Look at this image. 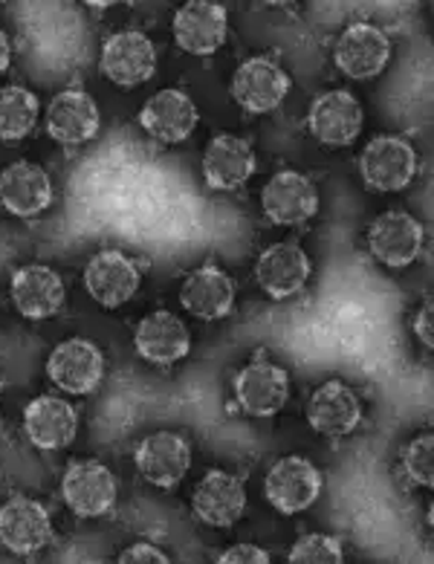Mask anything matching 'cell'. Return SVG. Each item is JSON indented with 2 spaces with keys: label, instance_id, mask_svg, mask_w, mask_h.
Returning <instances> with one entry per match:
<instances>
[{
  "label": "cell",
  "instance_id": "cell-1",
  "mask_svg": "<svg viewBox=\"0 0 434 564\" xmlns=\"http://www.w3.org/2000/svg\"><path fill=\"white\" fill-rule=\"evenodd\" d=\"M359 174L373 192H403L417 174V151L403 137H377L359 156Z\"/></svg>",
  "mask_w": 434,
  "mask_h": 564
},
{
  "label": "cell",
  "instance_id": "cell-2",
  "mask_svg": "<svg viewBox=\"0 0 434 564\" xmlns=\"http://www.w3.org/2000/svg\"><path fill=\"white\" fill-rule=\"evenodd\" d=\"M62 495L78 518H101L117 507V475L99 460H70L62 478Z\"/></svg>",
  "mask_w": 434,
  "mask_h": 564
},
{
  "label": "cell",
  "instance_id": "cell-3",
  "mask_svg": "<svg viewBox=\"0 0 434 564\" xmlns=\"http://www.w3.org/2000/svg\"><path fill=\"white\" fill-rule=\"evenodd\" d=\"M290 82L287 70L281 67L275 55H256L238 67L232 78V99L247 113H272L287 99Z\"/></svg>",
  "mask_w": 434,
  "mask_h": 564
},
{
  "label": "cell",
  "instance_id": "cell-4",
  "mask_svg": "<svg viewBox=\"0 0 434 564\" xmlns=\"http://www.w3.org/2000/svg\"><path fill=\"white\" fill-rule=\"evenodd\" d=\"M235 400L249 417H275L290 400V377L258 350L256 359L235 377Z\"/></svg>",
  "mask_w": 434,
  "mask_h": 564
},
{
  "label": "cell",
  "instance_id": "cell-5",
  "mask_svg": "<svg viewBox=\"0 0 434 564\" xmlns=\"http://www.w3.org/2000/svg\"><path fill=\"white\" fill-rule=\"evenodd\" d=\"M322 487H325L322 471L307 457L290 455L281 457L279 464L267 471L264 495L281 516H295L316 503Z\"/></svg>",
  "mask_w": 434,
  "mask_h": 564
},
{
  "label": "cell",
  "instance_id": "cell-6",
  "mask_svg": "<svg viewBox=\"0 0 434 564\" xmlns=\"http://www.w3.org/2000/svg\"><path fill=\"white\" fill-rule=\"evenodd\" d=\"M53 541V518L47 507L26 495H12L0 507V544L15 556H32Z\"/></svg>",
  "mask_w": 434,
  "mask_h": 564
},
{
  "label": "cell",
  "instance_id": "cell-7",
  "mask_svg": "<svg viewBox=\"0 0 434 564\" xmlns=\"http://www.w3.org/2000/svg\"><path fill=\"white\" fill-rule=\"evenodd\" d=\"M140 284V263L124 256V252H119V249H101V252H96L85 270L87 293L94 295V302H99L101 307L108 310H117L131 302Z\"/></svg>",
  "mask_w": 434,
  "mask_h": 564
},
{
  "label": "cell",
  "instance_id": "cell-8",
  "mask_svg": "<svg viewBox=\"0 0 434 564\" xmlns=\"http://www.w3.org/2000/svg\"><path fill=\"white\" fill-rule=\"evenodd\" d=\"M47 377L67 394H94L105 377V356L87 339H67L55 345L47 359Z\"/></svg>",
  "mask_w": 434,
  "mask_h": 564
},
{
  "label": "cell",
  "instance_id": "cell-9",
  "mask_svg": "<svg viewBox=\"0 0 434 564\" xmlns=\"http://www.w3.org/2000/svg\"><path fill=\"white\" fill-rule=\"evenodd\" d=\"M156 70V47L140 30L110 35L101 47V73L119 87L145 85Z\"/></svg>",
  "mask_w": 434,
  "mask_h": 564
},
{
  "label": "cell",
  "instance_id": "cell-10",
  "mask_svg": "<svg viewBox=\"0 0 434 564\" xmlns=\"http://www.w3.org/2000/svg\"><path fill=\"white\" fill-rule=\"evenodd\" d=\"M368 249L391 270H405L423 252V226L409 212H386L368 226Z\"/></svg>",
  "mask_w": 434,
  "mask_h": 564
},
{
  "label": "cell",
  "instance_id": "cell-11",
  "mask_svg": "<svg viewBox=\"0 0 434 564\" xmlns=\"http://www.w3.org/2000/svg\"><path fill=\"white\" fill-rule=\"evenodd\" d=\"M133 460H137V469L148 484L160 489H174L192 469V446L180 434L156 432L148 434L145 441L137 446Z\"/></svg>",
  "mask_w": 434,
  "mask_h": 564
},
{
  "label": "cell",
  "instance_id": "cell-12",
  "mask_svg": "<svg viewBox=\"0 0 434 564\" xmlns=\"http://www.w3.org/2000/svg\"><path fill=\"white\" fill-rule=\"evenodd\" d=\"M192 510L203 524L232 527L247 510V489H243L241 475H229L224 469H211L203 475L192 495Z\"/></svg>",
  "mask_w": 434,
  "mask_h": 564
},
{
  "label": "cell",
  "instance_id": "cell-13",
  "mask_svg": "<svg viewBox=\"0 0 434 564\" xmlns=\"http://www.w3.org/2000/svg\"><path fill=\"white\" fill-rule=\"evenodd\" d=\"M336 67L348 78L380 76L386 70L388 58H391V41L386 32L373 24H350L336 41Z\"/></svg>",
  "mask_w": 434,
  "mask_h": 564
},
{
  "label": "cell",
  "instance_id": "cell-14",
  "mask_svg": "<svg viewBox=\"0 0 434 564\" xmlns=\"http://www.w3.org/2000/svg\"><path fill=\"white\" fill-rule=\"evenodd\" d=\"M229 15L220 3L211 0H188L174 15V41L180 50L192 55H211L226 44Z\"/></svg>",
  "mask_w": 434,
  "mask_h": 564
},
{
  "label": "cell",
  "instance_id": "cell-15",
  "mask_svg": "<svg viewBox=\"0 0 434 564\" xmlns=\"http://www.w3.org/2000/svg\"><path fill=\"white\" fill-rule=\"evenodd\" d=\"M307 128L322 145L348 148L362 131V108L348 90H330L313 99Z\"/></svg>",
  "mask_w": 434,
  "mask_h": 564
},
{
  "label": "cell",
  "instance_id": "cell-16",
  "mask_svg": "<svg viewBox=\"0 0 434 564\" xmlns=\"http://www.w3.org/2000/svg\"><path fill=\"white\" fill-rule=\"evenodd\" d=\"M256 171V151L243 137L217 133L203 154V177H206V186L215 192H235L247 186Z\"/></svg>",
  "mask_w": 434,
  "mask_h": 564
},
{
  "label": "cell",
  "instance_id": "cell-17",
  "mask_svg": "<svg viewBox=\"0 0 434 564\" xmlns=\"http://www.w3.org/2000/svg\"><path fill=\"white\" fill-rule=\"evenodd\" d=\"M261 206L270 224L299 226L307 224L318 212V194L311 180L299 171H281L261 192Z\"/></svg>",
  "mask_w": 434,
  "mask_h": 564
},
{
  "label": "cell",
  "instance_id": "cell-18",
  "mask_svg": "<svg viewBox=\"0 0 434 564\" xmlns=\"http://www.w3.org/2000/svg\"><path fill=\"white\" fill-rule=\"evenodd\" d=\"M307 279H311V258L293 240L264 249L256 263L258 286L275 302H284L290 295L302 293Z\"/></svg>",
  "mask_w": 434,
  "mask_h": 564
},
{
  "label": "cell",
  "instance_id": "cell-19",
  "mask_svg": "<svg viewBox=\"0 0 434 564\" xmlns=\"http://www.w3.org/2000/svg\"><path fill=\"white\" fill-rule=\"evenodd\" d=\"M307 423L316 434L339 441L348 437L350 432H357V425L362 423V405L359 397L354 394V388H348L339 379H330L318 388L311 397L307 405Z\"/></svg>",
  "mask_w": 434,
  "mask_h": 564
},
{
  "label": "cell",
  "instance_id": "cell-20",
  "mask_svg": "<svg viewBox=\"0 0 434 564\" xmlns=\"http://www.w3.org/2000/svg\"><path fill=\"white\" fill-rule=\"evenodd\" d=\"M133 348L137 354L151 365H169L186 359L192 350V333L183 325V318L169 313V310H156L145 316L133 333Z\"/></svg>",
  "mask_w": 434,
  "mask_h": 564
},
{
  "label": "cell",
  "instance_id": "cell-21",
  "mask_svg": "<svg viewBox=\"0 0 434 564\" xmlns=\"http://www.w3.org/2000/svg\"><path fill=\"white\" fill-rule=\"evenodd\" d=\"M235 295H238L235 279H229L215 263H206L200 270L188 272L183 286H180L183 307L203 322H217V318L229 316L235 310Z\"/></svg>",
  "mask_w": 434,
  "mask_h": 564
},
{
  "label": "cell",
  "instance_id": "cell-22",
  "mask_svg": "<svg viewBox=\"0 0 434 564\" xmlns=\"http://www.w3.org/2000/svg\"><path fill=\"white\" fill-rule=\"evenodd\" d=\"M0 203L15 217H39L53 206V180L41 165L18 160L0 171Z\"/></svg>",
  "mask_w": 434,
  "mask_h": 564
},
{
  "label": "cell",
  "instance_id": "cell-23",
  "mask_svg": "<svg viewBox=\"0 0 434 564\" xmlns=\"http://www.w3.org/2000/svg\"><path fill=\"white\" fill-rule=\"evenodd\" d=\"M99 124L101 117L96 101L78 87L62 90L50 101L47 133L62 145H85L99 133Z\"/></svg>",
  "mask_w": 434,
  "mask_h": 564
},
{
  "label": "cell",
  "instance_id": "cell-24",
  "mask_svg": "<svg viewBox=\"0 0 434 564\" xmlns=\"http://www.w3.org/2000/svg\"><path fill=\"white\" fill-rule=\"evenodd\" d=\"M24 432L32 441V446L55 452L67 448L76 441L78 417L67 400H58L53 394H41L26 405L24 411Z\"/></svg>",
  "mask_w": 434,
  "mask_h": 564
},
{
  "label": "cell",
  "instance_id": "cell-25",
  "mask_svg": "<svg viewBox=\"0 0 434 564\" xmlns=\"http://www.w3.org/2000/svg\"><path fill=\"white\" fill-rule=\"evenodd\" d=\"M12 302L18 313L26 318H53L64 307V281L62 275L44 263H30L12 275Z\"/></svg>",
  "mask_w": 434,
  "mask_h": 564
},
{
  "label": "cell",
  "instance_id": "cell-26",
  "mask_svg": "<svg viewBox=\"0 0 434 564\" xmlns=\"http://www.w3.org/2000/svg\"><path fill=\"white\" fill-rule=\"evenodd\" d=\"M200 122V113L183 90H160L140 110V124L160 142H186Z\"/></svg>",
  "mask_w": 434,
  "mask_h": 564
},
{
  "label": "cell",
  "instance_id": "cell-27",
  "mask_svg": "<svg viewBox=\"0 0 434 564\" xmlns=\"http://www.w3.org/2000/svg\"><path fill=\"white\" fill-rule=\"evenodd\" d=\"M39 99L26 87H0V140L18 142L30 137L39 122Z\"/></svg>",
  "mask_w": 434,
  "mask_h": 564
},
{
  "label": "cell",
  "instance_id": "cell-28",
  "mask_svg": "<svg viewBox=\"0 0 434 564\" xmlns=\"http://www.w3.org/2000/svg\"><path fill=\"white\" fill-rule=\"evenodd\" d=\"M400 466H403L405 478L417 487H432L434 484V437L432 434H420L409 446L400 452Z\"/></svg>",
  "mask_w": 434,
  "mask_h": 564
},
{
  "label": "cell",
  "instance_id": "cell-29",
  "mask_svg": "<svg viewBox=\"0 0 434 564\" xmlns=\"http://www.w3.org/2000/svg\"><path fill=\"white\" fill-rule=\"evenodd\" d=\"M341 558H345V550H341V541L336 539V535H302V539L293 544V550H290V562L299 564H339Z\"/></svg>",
  "mask_w": 434,
  "mask_h": 564
},
{
  "label": "cell",
  "instance_id": "cell-30",
  "mask_svg": "<svg viewBox=\"0 0 434 564\" xmlns=\"http://www.w3.org/2000/svg\"><path fill=\"white\" fill-rule=\"evenodd\" d=\"M220 562L224 564H267L270 562V553L256 544H235V547L224 550L220 553Z\"/></svg>",
  "mask_w": 434,
  "mask_h": 564
},
{
  "label": "cell",
  "instance_id": "cell-31",
  "mask_svg": "<svg viewBox=\"0 0 434 564\" xmlns=\"http://www.w3.org/2000/svg\"><path fill=\"white\" fill-rule=\"evenodd\" d=\"M119 562L131 564V562H154V564H165L169 556H165L163 550L154 547V544H133V547L122 550L119 553Z\"/></svg>",
  "mask_w": 434,
  "mask_h": 564
},
{
  "label": "cell",
  "instance_id": "cell-32",
  "mask_svg": "<svg viewBox=\"0 0 434 564\" xmlns=\"http://www.w3.org/2000/svg\"><path fill=\"white\" fill-rule=\"evenodd\" d=\"M414 333H417V339L426 345L428 350L434 348V325H432V302L423 304L420 310V316L414 318Z\"/></svg>",
  "mask_w": 434,
  "mask_h": 564
},
{
  "label": "cell",
  "instance_id": "cell-33",
  "mask_svg": "<svg viewBox=\"0 0 434 564\" xmlns=\"http://www.w3.org/2000/svg\"><path fill=\"white\" fill-rule=\"evenodd\" d=\"M9 62H12V47H9L7 32L0 30V73L9 70Z\"/></svg>",
  "mask_w": 434,
  "mask_h": 564
}]
</instances>
